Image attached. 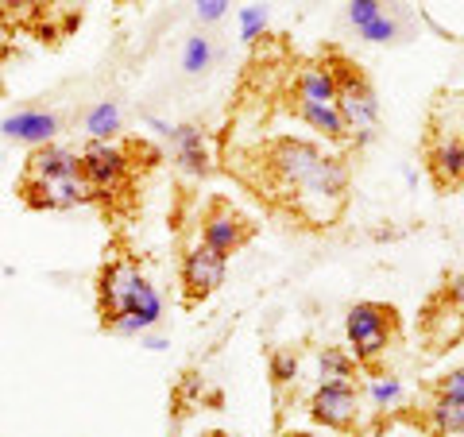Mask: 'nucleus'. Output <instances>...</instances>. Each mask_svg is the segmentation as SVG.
Returning <instances> with one entry per match:
<instances>
[{"label": "nucleus", "mask_w": 464, "mask_h": 437, "mask_svg": "<svg viewBox=\"0 0 464 437\" xmlns=\"http://www.w3.org/2000/svg\"><path fill=\"white\" fill-rule=\"evenodd\" d=\"M271 198L314 225H333L344 206L348 167L306 140H275L264 151Z\"/></svg>", "instance_id": "f257e3e1"}, {"label": "nucleus", "mask_w": 464, "mask_h": 437, "mask_svg": "<svg viewBox=\"0 0 464 437\" xmlns=\"http://www.w3.org/2000/svg\"><path fill=\"white\" fill-rule=\"evenodd\" d=\"M333 82H337V112L344 121V132L353 143H368L375 132H380V101H375V90L364 82V74L344 63V58H333Z\"/></svg>", "instance_id": "f03ea898"}, {"label": "nucleus", "mask_w": 464, "mask_h": 437, "mask_svg": "<svg viewBox=\"0 0 464 437\" xmlns=\"http://www.w3.org/2000/svg\"><path fill=\"white\" fill-rule=\"evenodd\" d=\"M395 310L383 302H356L353 310H348V345H353V356L360 364H375L387 345L395 341Z\"/></svg>", "instance_id": "7ed1b4c3"}, {"label": "nucleus", "mask_w": 464, "mask_h": 437, "mask_svg": "<svg viewBox=\"0 0 464 437\" xmlns=\"http://www.w3.org/2000/svg\"><path fill=\"white\" fill-rule=\"evenodd\" d=\"M78 159H82V179L93 186V198L121 190L128 179V155L109 140H90Z\"/></svg>", "instance_id": "20e7f679"}, {"label": "nucleus", "mask_w": 464, "mask_h": 437, "mask_svg": "<svg viewBox=\"0 0 464 437\" xmlns=\"http://www.w3.org/2000/svg\"><path fill=\"white\" fill-rule=\"evenodd\" d=\"M140 267L132 264L128 256H116L112 264H105L101 271V283H97V298H101V322H116V317L128 314V302H132L136 286H140Z\"/></svg>", "instance_id": "39448f33"}, {"label": "nucleus", "mask_w": 464, "mask_h": 437, "mask_svg": "<svg viewBox=\"0 0 464 437\" xmlns=\"http://www.w3.org/2000/svg\"><path fill=\"white\" fill-rule=\"evenodd\" d=\"M24 201L35 209H74L93 198V186L78 174H63V179H24Z\"/></svg>", "instance_id": "423d86ee"}, {"label": "nucleus", "mask_w": 464, "mask_h": 437, "mask_svg": "<svg viewBox=\"0 0 464 437\" xmlns=\"http://www.w3.org/2000/svg\"><path fill=\"white\" fill-rule=\"evenodd\" d=\"M225 267L228 259L221 252H213L209 244H198L182 256V290H186V302H201L209 298L217 286L225 283Z\"/></svg>", "instance_id": "0eeeda50"}, {"label": "nucleus", "mask_w": 464, "mask_h": 437, "mask_svg": "<svg viewBox=\"0 0 464 437\" xmlns=\"http://www.w3.org/2000/svg\"><path fill=\"white\" fill-rule=\"evenodd\" d=\"M252 237V225L228 206V201H213L206 213V228H201V244H209L213 252H221L225 259L232 252H240Z\"/></svg>", "instance_id": "6e6552de"}, {"label": "nucleus", "mask_w": 464, "mask_h": 437, "mask_svg": "<svg viewBox=\"0 0 464 437\" xmlns=\"http://www.w3.org/2000/svg\"><path fill=\"white\" fill-rule=\"evenodd\" d=\"M310 414L329 430H353L356 422V387L353 384H322L310 399Z\"/></svg>", "instance_id": "1a4fd4ad"}, {"label": "nucleus", "mask_w": 464, "mask_h": 437, "mask_svg": "<svg viewBox=\"0 0 464 437\" xmlns=\"http://www.w3.org/2000/svg\"><path fill=\"white\" fill-rule=\"evenodd\" d=\"M58 116L47 112V109H20L0 121V136L5 140H16V143H27V148H43L58 136Z\"/></svg>", "instance_id": "9d476101"}, {"label": "nucleus", "mask_w": 464, "mask_h": 437, "mask_svg": "<svg viewBox=\"0 0 464 437\" xmlns=\"http://www.w3.org/2000/svg\"><path fill=\"white\" fill-rule=\"evenodd\" d=\"M78 170H82V159L74 151L58 148V143H43L27 159L24 179H63V174H78Z\"/></svg>", "instance_id": "9b49d317"}, {"label": "nucleus", "mask_w": 464, "mask_h": 437, "mask_svg": "<svg viewBox=\"0 0 464 437\" xmlns=\"http://www.w3.org/2000/svg\"><path fill=\"white\" fill-rule=\"evenodd\" d=\"M295 101H310V105H333L337 101V82H333L329 63H314L298 70Z\"/></svg>", "instance_id": "f8f14e48"}, {"label": "nucleus", "mask_w": 464, "mask_h": 437, "mask_svg": "<svg viewBox=\"0 0 464 437\" xmlns=\"http://www.w3.org/2000/svg\"><path fill=\"white\" fill-rule=\"evenodd\" d=\"M295 105V112L306 121L317 136H325L333 143H344L348 132H344V121H341V112H337V101L333 105H310V101H290Z\"/></svg>", "instance_id": "ddd939ff"}, {"label": "nucleus", "mask_w": 464, "mask_h": 437, "mask_svg": "<svg viewBox=\"0 0 464 437\" xmlns=\"http://www.w3.org/2000/svg\"><path fill=\"white\" fill-rule=\"evenodd\" d=\"M430 170L441 186L464 182V140H441L430 148Z\"/></svg>", "instance_id": "4468645a"}, {"label": "nucleus", "mask_w": 464, "mask_h": 437, "mask_svg": "<svg viewBox=\"0 0 464 437\" xmlns=\"http://www.w3.org/2000/svg\"><path fill=\"white\" fill-rule=\"evenodd\" d=\"M174 140V151H179V167L190 170V174H201L209 163H206V143H201V128L194 124H182V128H170L167 132Z\"/></svg>", "instance_id": "2eb2a0df"}, {"label": "nucleus", "mask_w": 464, "mask_h": 437, "mask_svg": "<svg viewBox=\"0 0 464 437\" xmlns=\"http://www.w3.org/2000/svg\"><path fill=\"white\" fill-rule=\"evenodd\" d=\"M85 132H90L93 140H112L116 132H121V105H116V101H101V105H93L90 112H85Z\"/></svg>", "instance_id": "dca6fc26"}, {"label": "nucleus", "mask_w": 464, "mask_h": 437, "mask_svg": "<svg viewBox=\"0 0 464 437\" xmlns=\"http://www.w3.org/2000/svg\"><path fill=\"white\" fill-rule=\"evenodd\" d=\"M430 414H433V426L441 433H464V399L438 395V403L430 406Z\"/></svg>", "instance_id": "f3484780"}, {"label": "nucleus", "mask_w": 464, "mask_h": 437, "mask_svg": "<svg viewBox=\"0 0 464 437\" xmlns=\"http://www.w3.org/2000/svg\"><path fill=\"white\" fill-rule=\"evenodd\" d=\"M356 364L341 348H325L322 353V384H353Z\"/></svg>", "instance_id": "a211bd4d"}, {"label": "nucleus", "mask_w": 464, "mask_h": 437, "mask_svg": "<svg viewBox=\"0 0 464 437\" xmlns=\"http://www.w3.org/2000/svg\"><path fill=\"white\" fill-rule=\"evenodd\" d=\"M213 63V43L206 35H194L190 43H186V51H182V70L186 74H201Z\"/></svg>", "instance_id": "6ab92c4d"}, {"label": "nucleus", "mask_w": 464, "mask_h": 437, "mask_svg": "<svg viewBox=\"0 0 464 437\" xmlns=\"http://www.w3.org/2000/svg\"><path fill=\"white\" fill-rule=\"evenodd\" d=\"M402 395V384L395 375H380V380H372V403L375 406H395Z\"/></svg>", "instance_id": "aec40b11"}, {"label": "nucleus", "mask_w": 464, "mask_h": 437, "mask_svg": "<svg viewBox=\"0 0 464 437\" xmlns=\"http://www.w3.org/2000/svg\"><path fill=\"white\" fill-rule=\"evenodd\" d=\"M267 27V5H252V8H244V16H240V35L244 39H259V32Z\"/></svg>", "instance_id": "412c9836"}, {"label": "nucleus", "mask_w": 464, "mask_h": 437, "mask_svg": "<svg viewBox=\"0 0 464 437\" xmlns=\"http://www.w3.org/2000/svg\"><path fill=\"white\" fill-rule=\"evenodd\" d=\"M348 16H353V24L360 32H364V27L380 16V0H353V5H348Z\"/></svg>", "instance_id": "4be33fe9"}, {"label": "nucleus", "mask_w": 464, "mask_h": 437, "mask_svg": "<svg viewBox=\"0 0 464 437\" xmlns=\"http://www.w3.org/2000/svg\"><path fill=\"white\" fill-rule=\"evenodd\" d=\"M364 39H372V43H387V39H395V20L375 16V20L364 27Z\"/></svg>", "instance_id": "5701e85b"}, {"label": "nucleus", "mask_w": 464, "mask_h": 437, "mask_svg": "<svg viewBox=\"0 0 464 437\" xmlns=\"http://www.w3.org/2000/svg\"><path fill=\"white\" fill-rule=\"evenodd\" d=\"M445 298H449V306H453V314L464 322V271L457 275V279H449V286H445Z\"/></svg>", "instance_id": "b1692460"}, {"label": "nucleus", "mask_w": 464, "mask_h": 437, "mask_svg": "<svg viewBox=\"0 0 464 437\" xmlns=\"http://www.w3.org/2000/svg\"><path fill=\"white\" fill-rule=\"evenodd\" d=\"M225 12H228V0H198V20H201V24L221 20Z\"/></svg>", "instance_id": "393cba45"}, {"label": "nucleus", "mask_w": 464, "mask_h": 437, "mask_svg": "<svg viewBox=\"0 0 464 437\" xmlns=\"http://www.w3.org/2000/svg\"><path fill=\"white\" fill-rule=\"evenodd\" d=\"M438 395H453V399H464V368H457V372H449L445 380H441V387H438Z\"/></svg>", "instance_id": "a878e982"}, {"label": "nucleus", "mask_w": 464, "mask_h": 437, "mask_svg": "<svg viewBox=\"0 0 464 437\" xmlns=\"http://www.w3.org/2000/svg\"><path fill=\"white\" fill-rule=\"evenodd\" d=\"M295 372H298V360L295 356H275V380H279V384L295 380Z\"/></svg>", "instance_id": "bb28decb"}, {"label": "nucleus", "mask_w": 464, "mask_h": 437, "mask_svg": "<svg viewBox=\"0 0 464 437\" xmlns=\"http://www.w3.org/2000/svg\"><path fill=\"white\" fill-rule=\"evenodd\" d=\"M140 345H143V348H151V353H163V348H167L163 337H140Z\"/></svg>", "instance_id": "cd10ccee"}, {"label": "nucleus", "mask_w": 464, "mask_h": 437, "mask_svg": "<svg viewBox=\"0 0 464 437\" xmlns=\"http://www.w3.org/2000/svg\"><path fill=\"white\" fill-rule=\"evenodd\" d=\"M5 8H20V5H35V0H0Z\"/></svg>", "instance_id": "c85d7f7f"}, {"label": "nucleus", "mask_w": 464, "mask_h": 437, "mask_svg": "<svg viewBox=\"0 0 464 437\" xmlns=\"http://www.w3.org/2000/svg\"><path fill=\"white\" fill-rule=\"evenodd\" d=\"M286 437H310V433H286Z\"/></svg>", "instance_id": "c756f323"}, {"label": "nucleus", "mask_w": 464, "mask_h": 437, "mask_svg": "<svg viewBox=\"0 0 464 437\" xmlns=\"http://www.w3.org/2000/svg\"><path fill=\"white\" fill-rule=\"evenodd\" d=\"M198 437H221V433H198Z\"/></svg>", "instance_id": "7c9ffc66"}, {"label": "nucleus", "mask_w": 464, "mask_h": 437, "mask_svg": "<svg viewBox=\"0 0 464 437\" xmlns=\"http://www.w3.org/2000/svg\"><path fill=\"white\" fill-rule=\"evenodd\" d=\"M221 437H232V433H221Z\"/></svg>", "instance_id": "2f4dec72"}]
</instances>
